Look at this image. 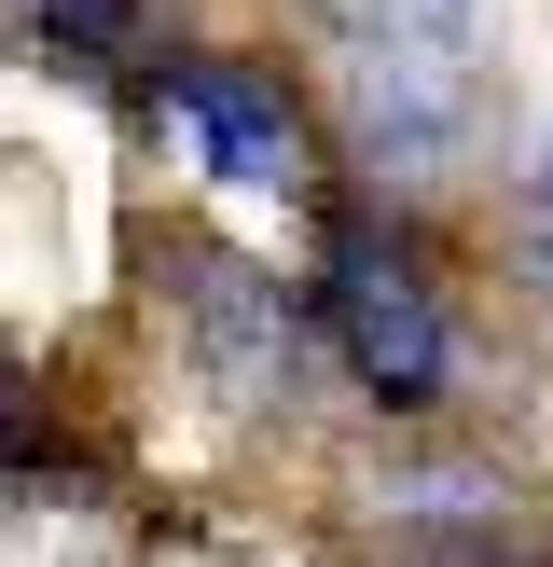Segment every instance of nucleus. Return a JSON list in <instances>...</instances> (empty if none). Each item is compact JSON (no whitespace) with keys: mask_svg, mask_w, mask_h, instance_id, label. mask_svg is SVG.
Here are the masks:
<instances>
[{"mask_svg":"<svg viewBox=\"0 0 553 567\" xmlns=\"http://www.w3.org/2000/svg\"><path fill=\"white\" fill-rule=\"evenodd\" d=\"M319 319H332V347H346L359 402L429 415L442 388H457V319L429 305V277H415V264H401V249H387L359 208L319 236Z\"/></svg>","mask_w":553,"mask_h":567,"instance_id":"nucleus-1","label":"nucleus"},{"mask_svg":"<svg viewBox=\"0 0 553 567\" xmlns=\"http://www.w3.org/2000/svg\"><path fill=\"white\" fill-rule=\"evenodd\" d=\"M166 111L194 125V153H208V181L236 194H291L304 181V111L276 70H249V55H166Z\"/></svg>","mask_w":553,"mask_h":567,"instance_id":"nucleus-2","label":"nucleus"},{"mask_svg":"<svg viewBox=\"0 0 553 567\" xmlns=\"http://www.w3.org/2000/svg\"><path fill=\"white\" fill-rule=\"evenodd\" d=\"M180 305H194V347H208V388H221V402H249V415L304 402V319H291V291H276L263 264L194 249V264H180Z\"/></svg>","mask_w":553,"mask_h":567,"instance_id":"nucleus-3","label":"nucleus"},{"mask_svg":"<svg viewBox=\"0 0 553 567\" xmlns=\"http://www.w3.org/2000/svg\"><path fill=\"white\" fill-rule=\"evenodd\" d=\"M470 138V70H457V28L442 42H374L359 55V153L387 181H442Z\"/></svg>","mask_w":553,"mask_h":567,"instance_id":"nucleus-4","label":"nucleus"},{"mask_svg":"<svg viewBox=\"0 0 553 567\" xmlns=\"http://www.w3.org/2000/svg\"><path fill=\"white\" fill-rule=\"evenodd\" d=\"M42 42L70 55V70H125V55L153 42V0H42Z\"/></svg>","mask_w":553,"mask_h":567,"instance_id":"nucleus-5","label":"nucleus"},{"mask_svg":"<svg viewBox=\"0 0 553 567\" xmlns=\"http://www.w3.org/2000/svg\"><path fill=\"white\" fill-rule=\"evenodd\" d=\"M525 264L553 277V138H540V166H525Z\"/></svg>","mask_w":553,"mask_h":567,"instance_id":"nucleus-6","label":"nucleus"}]
</instances>
